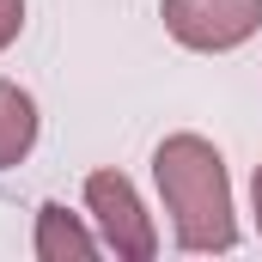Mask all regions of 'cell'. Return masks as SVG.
<instances>
[{
	"instance_id": "obj_1",
	"label": "cell",
	"mask_w": 262,
	"mask_h": 262,
	"mask_svg": "<svg viewBox=\"0 0 262 262\" xmlns=\"http://www.w3.org/2000/svg\"><path fill=\"white\" fill-rule=\"evenodd\" d=\"M152 177H159V195H165V213H171L183 250L213 256V250H232V244H238L226 159H220L201 134H171V140H159Z\"/></svg>"
},
{
	"instance_id": "obj_2",
	"label": "cell",
	"mask_w": 262,
	"mask_h": 262,
	"mask_svg": "<svg viewBox=\"0 0 262 262\" xmlns=\"http://www.w3.org/2000/svg\"><path fill=\"white\" fill-rule=\"evenodd\" d=\"M159 12H165V31L183 49H201V55L250 43L262 25V0H165Z\"/></svg>"
},
{
	"instance_id": "obj_3",
	"label": "cell",
	"mask_w": 262,
	"mask_h": 262,
	"mask_svg": "<svg viewBox=\"0 0 262 262\" xmlns=\"http://www.w3.org/2000/svg\"><path fill=\"white\" fill-rule=\"evenodd\" d=\"M85 207H92L104 244L122 262H152L159 232H152V220H146V207H140V195H134V183L122 171H92L85 177Z\"/></svg>"
},
{
	"instance_id": "obj_4",
	"label": "cell",
	"mask_w": 262,
	"mask_h": 262,
	"mask_svg": "<svg viewBox=\"0 0 262 262\" xmlns=\"http://www.w3.org/2000/svg\"><path fill=\"white\" fill-rule=\"evenodd\" d=\"M37 256L43 262H92L98 256V238L67 213L61 201H49V207L37 213Z\"/></svg>"
},
{
	"instance_id": "obj_5",
	"label": "cell",
	"mask_w": 262,
	"mask_h": 262,
	"mask_svg": "<svg viewBox=\"0 0 262 262\" xmlns=\"http://www.w3.org/2000/svg\"><path fill=\"white\" fill-rule=\"evenodd\" d=\"M31 146H37V104H31V92L0 79V171L18 165Z\"/></svg>"
},
{
	"instance_id": "obj_6",
	"label": "cell",
	"mask_w": 262,
	"mask_h": 262,
	"mask_svg": "<svg viewBox=\"0 0 262 262\" xmlns=\"http://www.w3.org/2000/svg\"><path fill=\"white\" fill-rule=\"evenodd\" d=\"M18 25H25V0H0V49L18 37Z\"/></svg>"
},
{
	"instance_id": "obj_7",
	"label": "cell",
	"mask_w": 262,
	"mask_h": 262,
	"mask_svg": "<svg viewBox=\"0 0 262 262\" xmlns=\"http://www.w3.org/2000/svg\"><path fill=\"white\" fill-rule=\"evenodd\" d=\"M250 195H256V232H262V165H256V183H250Z\"/></svg>"
}]
</instances>
